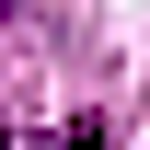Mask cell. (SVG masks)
Wrapping results in <instances>:
<instances>
[{
	"label": "cell",
	"mask_w": 150,
	"mask_h": 150,
	"mask_svg": "<svg viewBox=\"0 0 150 150\" xmlns=\"http://www.w3.org/2000/svg\"><path fill=\"white\" fill-rule=\"evenodd\" d=\"M0 150H12V127H0Z\"/></svg>",
	"instance_id": "6da1fadb"
}]
</instances>
